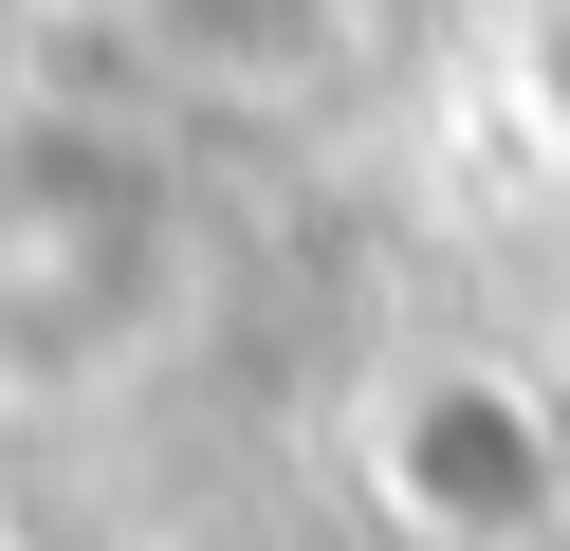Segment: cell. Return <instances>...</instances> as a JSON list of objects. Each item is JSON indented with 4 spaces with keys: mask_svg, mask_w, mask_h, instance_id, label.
Returning <instances> with one entry per match:
<instances>
[{
    "mask_svg": "<svg viewBox=\"0 0 570 551\" xmlns=\"http://www.w3.org/2000/svg\"><path fill=\"white\" fill-rule=\"evenodd\" d=\"M203 220L148 110L111 92H0V404H75L185 313Z\"/></svg>",
    "mask_w": 570,
    "mask_h": 551,
    "instance_id": "6da1fadb",
    "label": "cell"
},
{
    "mask_svg": "<svg viewBox=\"0 0 570 551\" xmlns=\"http://www.w3.org/2000/svg\"><path fill=\"white\" fill-rule=\"evenodd\" d=\"M111 37L203 110H295L386 37V0H111Z\"/></svg>",
    "mask_w": 570,
    "mask_h": 551,
    "instance_id": "3957f363",
    "label": "cell"
},
{
    "mask_svg": "<svg viewBox=\"0 0 570 551\" xmlns=\"http://www.w3.org/2000/svg\"><path fill=\"white\" fill-rule=\"evenodd\" d=\"M552 92H570V37H552Z\"/></svg>",
    "mask_w": 570,
    "mask_h": 551,
    "instance_id": "277c9868",
    "label": "cell"
},
{
    "mask_svg": "<svg viewBox=\"0 0 570 551\" xmlns=\"http://www.w3.org/2000/svg\"><path fill=\"white\" fill-rule=\"evenodd\" d=\"M350 496L405 551H552L570 533V404L515 350H386L350 404Z\"/></svg>",
    "mask_w": 570,
    "mask_h": 551,
    "instance_id": "7a4b0ae2",
    "label": "cell"
}]
</instances>
